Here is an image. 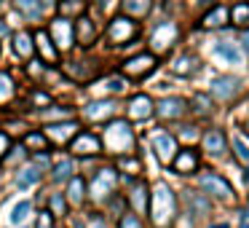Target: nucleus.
Here are the masks:
<instances>
[{
	"mask_svg": "<svg viewBox=\"0 0 249 228\" xmlns=\"http://www.w3.org/2000/svg\"><path fill=\"white\" fill-rule=\"evenodd\" d=\"M97 3H99V6L105 8V6H110V3H113V0H97Z\"/></svg>",
	"mask_w": 249,
	"mask_h": 228,
	"instance_id": "52",
	"label": "nucleus"
},
{
	"mask_svg": "<svg viewBox=\"0 0 249 228\" xmlns=\"http://www.w3.org/2000/svg\"><path fill=\"white\" fill-rule=\"evenodd\" d=\"M24 145L30 148V151H49V140H46L43 132H30L27 137H24Z\"/></svg>",
	"mask_w": 249,
	"mask_h": 228,
	"instance_id": "35",
	"label": "nucleus"
},
{
	"mask_svg": "<svg viewBox=\"0 0 249 228\" xmlns=\"http://www.w3.org/2000/svg\"><path fill=\"white\" fill-rule=\"evenodd\" d=\"M72 30H75V43H81V46H91L97 40V24H94V19L89 14L78 17Z\"/></svg>",
	"mask_w": 249,
	"mask_h": 228,
	"instance_id": "17",
	"label": "nucleus"
},
{
	"mask_svg": "<svg viewBox=\"0 0 249 228\" xmlns=\"http://www.w3.org/2000/svg\"><path fill=\"white\" fill-rule=\"evenodd\" d=\"M177 140H174L172 134H166V132H161V134L153 137V153H156V158L161 164H172V158L177 156Z\"/></svg>",
	"mask_w": 249,
	"mask_h": 228,
	"instance_id": "14",
	"label": "nucleus"
},
{
	"mask_svg": "<svg viewBox=\"0 0 249 228\" xmlns=\"http://www.w3.org/2000/svg\"><path fill=\"white\" fill-rule=\"evenodd\" d=\"M225 22H231V14H228L225 6H214L201 17V27L204 30H217V27H225Z\"/></svg>",
	"mask_w": 249,
	"mask_h": 228,
	"instance_id": "21",
	"label": "nucleus"
},
{
	"mask_svg": "<svg viewBox=\"0 0 249 228\" xmlns=\"http://www.w3.org/2000/svg\"><path fill=\"white\" fill-rule=\"evenodd\" d=\"M121 8H124V17L129 19H142L150 14L153 0H121Z\"/></svg>",
	"mask_w": 249,
	"mask_h": 228,
	"instance_id": "23",
	"label": "nucleus"
},
{
	"mask_svg": "<svg viewBox=\"0 0 249 228\" xmlns=\"http://www.w3.org/2000/svg\"><path fill=\"white\" fill-rule=\"evenodd\" d=\"M147 212H150V220L156 226H169L177 215V199H174V190L166 183H156L150 188V201H147Z\"/></svg>",
	"mask_w": 249,
	"mask_h": 228,
	"instance_id": "1",
	"label": "nucleus"
},
{
	"mask_svg": "<svg viewBox=\"0 0 249 228\" xmlns=\"http://www.w3.org/2000/svg\"><path fill=\"white\" fill-rule=\"evenodd\" d=\"M6 35H8V24L0 22V38H6Z\"/></svg>",
	"mask_w": 249,
	"mask_h": 228,
	"instance_id": "49",
	"label": "nucleus"
},
{
	"mask_svg": "<svg viewBox=\"0 0 249 228\" xmlns=\"http://www.w3.org/2000/svg\"><path fill=\"white\" fill-rule=\"evenodd\" d=\"M14 3H17L19 14L27 17V19H40V17H43V11H46L40 0H14Z\"/></svg>",
	"mask_w": 249,
	"mask_h": 228,
	"instance_id": "30",
	"label": "nucleus"
},
{
	"mask_svg": "<svg viewBox=\"0 0 249 228\" xmlns=\"http://www.w3.org/2000/svg\"><path fill=\"white\" fill-rule=\"evenodd\" d=\"M115 99H94L83 108V118L91 121V124H99V121H110L115 115Z\"/></svg>",
	"mask_w": 249,
	"mask_h": 228,
	"instance_id": "12",
	"label": "nucleus"
},
{
	"mask_svg": "<svg viewBox=\"0 0 249 228\" xmlns=\"http://www.w3.org/2000/svg\"><path fill=\"white\" fill-rule=\"evenodd\" d=\"M198 57L196 54H179L177 59L172 62V73L174 76H182V78H188V76H193L196 70H198Z\"/></svg>",
	"mask_w": 249,
	"mask_h": 228,
	"instance_id": "22",
	"label": "nucleus"
},
{
	"mask_svg": "<svg viewBox=\"0 0 249 228\" xmlns=\"http://www.w3.org/2000/svg\"><path fill=\"white\" fill-rule=\"evenodd\" d=\"M198 167H201V156L193 148H182V151H177V156L172 158V169L177 174H196Z\"/></svg>",
	"mask_w": 249,
	"mask_h": 228,
	"instance_id": "13",
	"label": "nucleus"
},
{
	"mask_svg": "<svg viewBox=\"0 0 249 228\" xmlns=\"http://www.w3.org/2000/svg\"><path fill=\"white\" fill-rule=\"evenodd\" d=\"M33 40H35V51L40 54V59H43V62H51V65H54V62L59 59V49L54 46V40L49 38V33H46V30L35 33Z\"/></svg>",
	"mask_w": 249,
	"mask_h": 228,
	"instance_id": "19",
	"label": "nucleus"
},
{
	"mask_svg": "<svg viewBox=\"0 0 249 228\" xmlns=\"http://www.w3.org/2000/svg\"><path fill=\"white\" fill-rule=\"evenodd\" d=\"M209 228H231L228 223H214V226H209Z\"/></svg>",
	"mask_w": 249,
	"mask_h": 228,
	"instance_id": "51",
	"label": "nucleus"
},
{
	"mask_svg": "<svg viewBox=\"0 0 249 228\" xmlns=\"http://www.w3.org/2000/svg\"><path fill=\"white\" fill-rule=\"evenodd\" d=\"M228 14H231L233 24H247L249 22V3L247 0H238V3H233V8H228Z\"/></svg>",
	"mask_w": 249,
	"mask_h": 228,
	"instance_id": "33",
	"label": "nucleus"
},
{
	"mask_svg": "<svg viewBox=\"0 0 249 228\" xmlns=\"http://www.w3.org/2000/svg\"><path fill=\"white\" fill-rule=\"evenodd\" d=\"M99 142H102L110 153H115V156H129L131 148H134V132H131V126L126 124V121H121V118L113 121L110 118Z\"/></svg>",
	"mask_w": 249,
	"mask_h": 228,
	"instance_id": "2",
	"label": "nucleus"
},
{
	"mask_svg": "<svg viewBox=\"0 0 249 228\" xmlns=\"http://www.w3.org/2000/svg\"><path fill=\"white\" fill-rule=\"evenodd\" d=\"M115 167H118L121 172H126V174H140L142 172L140 158H134V156H118L115 158Z\"/></svg>",
	"mask_w": 249,
	"mask_h": 228,
	"instance_id": "34",
	"label": "nucleus"
},
{
	"mask_svg": "<svg viewBox=\"0 0 249 228\" xmlns=\"http://www.w3.org/2000/svg\"><path fill=\"white\" fill-rule=\"evenodd\" d=\"M8 145H11V140H8V134H0V158L6 156Z\"/></svg>",
	"mask_w": 249,
	"mask_h": 228,
	"instance_id": "47",
	"label": "nucleus"
},
{
	"mask_svg": "<svg viewBox=\"0 0 249 228\" xmlns=\"http://www.w3.org/2000/svg\"><path fill=\"white\" fill-rule=\"evenodd\" d=\"M201 142H204V151L209 153V156H225V151H228V137H225V132H222V129L204 132Z\"/></svg>",
	"mask_w": 249,
	"mask_h": 228,
	"instance_id": "18",
	"label": "nucleus"
},
{
	"mask_svg": "<svg viewBox=\"0 0 249 228\" xmlns=\"http://www.w3.org/2000/svg\"><path fill=\"white\" fill-rule=\"evenodd\" d=\"M233 153H236L238 161H247L249 164V145L241 140V137H233Z\"/></svg>",
	"mask_w": 249,
	"mask_h": 228,
	"instance_id": "40",
	"label": "nucleus"
},
{
	"mask_svg": "<svg viewBox=\"0 0 249 228\" xmlns=\"http://www.w3.org/2000/svg\"><path fill=\"white\" fill-rule=\"evenodd\" d=\"M118 228H145V226H142V217L140 215H134V212H124V215H121Z\"/></svg>",
	"mask_w": 249,
	"mask_h": 228,
	"instance_id": "38",
	"label": "nucleus"
},
{
	"mask_svg": "<svg viewBox=\"0 0 249 228\" xmlns=\"http://www.w3.org/2000/svg\"><path fill=\"white\" fill-rule=\"evenodd\" d=\"M49 212L51 215H56V217H62V215H67V199L62 193H51V199H49Z\"/></svg>",
	"mask_w": 249,
	"mask_h": 228,
	"instance_id": "37",
	"label": "nucleus"
},
{
	"mask_svg": "<svg viewBox=\"0 0 249 228\" xmlns=\"http://www.w3.org/2000/svg\"><path fill=\"white\" fill-rule=\"evenodd\" d=\"M105 89H107V92H115V94L126 92V78H121V76L107 78V81H105Z\"/></svg>",
	"mask_w": 249,
	"mask_h": 228,
	"instance_id": "41",
	"label": "nucleus"
},
{
	"mask_svg": "<svg viewBox=\"0 0 249 228\" xmlns=\"http://www.w3.org/2000/svg\"><path fill=\"white\" fill-rule=\"evenodd\" d=\"M179 38V27L177 22H158L150 33V46H153V54H163L169 51Z\"/></svg>",
	"mask_w": 249,
	"mask_h": 228,
	"instance_id": "5",
	"label": "nucleus"
},
{
	"mask_svg": "<svg viewBox=\"0 0 249 228\" xmlns=\"http://www.w3.org/2000/svg\"><path fill=\"white\" fill-rule=\"evenodd\" d=\"M40 3H43V8H49V6H54L56 0H40Z\"/></svg>",
	"mask_w": 249,
	"mask_h": 228,
	"instance_id": "50",
	"label": "nucleus"
},
{
	"mask_svg": "<svg viewBox=\"0 0 249 228\" xmlns=\"http://www.w3.org/2000/svg\"><path fill=\"white\" fill-rule=\"evenodd\" d=\"M185 113H188V99L182 97H163L153 110V115H158L161 121H179Z\"/></svg>",
	"mask_w": 249,
	"mask_h": 228,
	"instance_id": "9",
	"label": "nucleus"
},
{
	"mask_svg": "<svg viewBox=\"0 0 249 228\" xmlns=\"http://www.w3.org/2000/svg\"><path fill=\"white\" fill-rule=\"evenodd\" d=\"M72 172H75V161H72L70 156L59 158V161L54 164V169H51V180H54V183H65V180L72 177Z\"/></svg>",
	"mask_w": 249,
	"mask_h": 228,
	"instance_id": "28",
	"label": "nucleus"
},
{
	"mask_svg": "<svg viewBox=\"0 0 249 228\" xmlns=\"http://www.w3.org/2000/svg\"><path fill=\"white\" fill-rule=\"evenodd\" d=\"M214 51H217L220 57H225V59L231 62V65H238V62H241V51H238L233 43H217V46H214Z\"/></svg>",
	"mask_w": 249,
	"mask_h": 228,
	"instance_id": "36",
	"label": "nucleus"
},
{
	"mask_svg": "<svg viewBox=\"0 0 249 228\" xmlns=\"http://www.w3.org/2000/svg\"><path fill=\"white\" fill-rule=\"evenodd\" d=\"M14 51H17L22 59H30V57L35 54V40H33V35L24 33V30L14 35Z\"/></svg>",
	"mask_w": 249,
	"mask_h": 228,
	"instance_id": "25",
	"label": "nucleus"
},
{
	"mask_svg": "<svg viewBox=\"0 0 249 228\" xmlns=\"http://www.w3.org/2000/svg\"><path fill=\"white\" fill-rule=\"evenodd\" d=\"M241 46H244V51H247V54H249V30H247V33H244V38H241Z\"/></svg>",
	"mask_w": 249,
	"mask_h": 228,
	"instance_id": "48",
	"label": "nucleus"
},
{
	"mask_svg": "<svg viewBox=\"0 0 249 228\" xmlns=\"http://www.w3.org/2000/svg\"><path fill=\"white\" fill-rule=\"evenodd\" d=\"M70 151L75 156H97L102 151V142H99V137L94 132H78L70 140Z\"/></svg>",
	"mask_w": 249,
	"mask_h": 228,
	"instance_id": "11",
	"label": "nucleus"
},
{
	"mask_svg": "<svg viewBox=\"0 0 249 228\" xmlns=\"http://www.w3.org/2000/svg\"><path fill=\"white\" fill-rule=\"evenodd\" d=\"M51 226H54V217H51V212H40L38 228H51Z\"/></svg>",
	"mask_w": 249,
	"mask_h": 228,
	"instance_id": "44",
	"label": "nucleus"
},
{
	"mask_svg": "<svg viewBox=\"0 0 249 228\" xmlns=\"http://www.w3.org/2000/svg\"><path fill=\"white\" fill-rule=\"evenodd\" d=\"M89 228H107V223H105L102 215H94L91 220H89Z\"/></svg>",
	"mask_w": 249,
	"mask_h": 228,
	"instance_id": "45",
	"label": "nucleus"
},
{
	"mask_svg": "<svg viewBox=\"0 0 249 228\" xmlns=\"http://www.w3.org/2000/svg\"><path fill=\"white\" fill-rule=\"evenodd\" d=\"M198 185H201V190H204V193L214 196V199H222V201L236 199V193H233L231 183H228V180L222 177V174H217V172H206V174H201V177H198Z\"/></svg>",
	"mask_w": 249,
	"mask_h": 228,
	"instance_id": "6",
	"label": "nucleus"
},
{
	"mask_svg": "<svg viewBox=\"0 0 249 228\" xmlns=\"http://www.w3.org/2000/svg\"><path fill=\"white\" fill-rule=\"evenodd\" d=\"M140 35V24L134 22V19H129V17H115V19H110V24H107V40L113 46H129L131 40Z\"/></svg>",
	"mask_w": 249,
	"mask_h": 228,
	"instance_id": "4",
	"label": "nucleus"
},
{
	"mask_svg": "<svg viewBox=\"0 0 249 228\" xmlns=\"http://www.w3.org/2000/svg\"><path fill=\"white\" fill-rule=\"evenodd\" d=\"M196 115H201V118H206V115L214 113V105H212V97L209 94H193V99H190V108Z\"/></svg>",
	"mask_w": 249,
	"mask_h": 228,
	"instance_id": "29",
	"label": "nucleus"
},
{
	"mask_svg": "<svg viewBox=\"0 0 249 228\" xmlns=\"http://www.w3.org/2000/svg\"><path fill=\"white\" fill-rule=\"evenodd\" d=\"M147 185L142 183V180H137V185L131 188V193H129V204L134 207V215H142V212H147Z\"/></svg>",
	"mask_w": 249,
	"mask_h": 228,
	"instance_id": "24",
	"label": "nucleus"
},
{
	"mask_svg": "<svg viewBox=\"0 0 249 228\" xmlns=\"http://www.w3.org/2000/svg\"><path fill=\"white\" fill-rule=\"evenodd\" d=\"M11 151H14V153H8V156H6V164H19L24 156H27V151H24V145H14Z\"/></svg>",
	"mask_w": 249,
	"mask_h": 228,
	"instance_id": "42",
	"label": "nucleus"
},
{
	"mask_svg": "<svg viewBox=\"0 0 249 228\" xmlns=\"http://www.w3.org/2000/svg\"><path fill=\"white\" fill-rule=\"evenodd\" d=\"M67 204L78 207L86 201V183H83V177H70V188H67Z\"/></svg>",
	"mask_w": 249,
	"mask_h": 228,
	"instance_id": "27",
	"label": "nucleus"
},
{
	"mask_svg": "<svg viewBox=\"0 0 249 228\" xmlns=\"http://www.w3.org/2000/svg\"><path fill=\"white\" fill-rule=\"evenodd\" d=\"M182 137H185V140H196V137H198L196 126H182Z\"/></svg>",
	"mask_w": 249,
	"mask_h": 228,
	"instance_id": "46",
	"label": "nucleus"
},
{
	"mask_svg": "<svg viewBox=\"0 0 249 228\" xmlns=\"http://www.w3.org/2000/svg\"><path fill=\"white\" fill-rule=\"evenodd\" d=\"M185 204H188L190 215L193 217H204L212 212V201L206 193H198V190H185Z\"/></svg>",
	"mask_w": 249,
	"mask_h": 228,
	"instance_id": "20",
	"label": "nucleus"
},
{
	"mask_svg": "<svg viewBox=\"0 0 249 228\" xmlns=\"http://www.w3.org/2000/svg\"><path fill=\"white\" fill-rule=\"evenodd\" d=\"M72 228H86V226H83L81 220H75V223H72Z\"/></svg>",
	"mask_w": 249,
	"mask_h": 228,
	"instance_id": "53",
	"label": "nucleus"
},
{
	"mask_svg": "<svg viewBox=\"0 0 249 228\" xmlns=\"http://www.w3.org/2000/svg\"><path fill=\"white\" fill-rule=\"evenodd\" d=\"M46 33L54 40L56 49H72V46H75V30H72L70 19H62V17L51 19V27L46 30Z\"/></svg>",
	"mask_w": 249,
	"mask_h": 228,
	"instance_id": "8",
	"label": "nucleus"
},
{
	"mask_svg": "<svg viewBox=\"0 0 249 228\" xmlns=\"http://www.w3.org/2000/svg\"><path fill=\"white\" fill-rule=\"evenodd\" d=\"M153 110H156V102H153L147 94H137V97H131L129 105H126V115H129L131 121H145V118H150Z\"/></svg>",
	"mask_w": 249,
	"mask_h": 228,
	"instance_id": "15",
	"label": "nucleus"
},
{
	"mask_svg": "<svg viewBox=\"0 0 249 228\" xmlns=\"http://www.w3.org/2000/svg\"><path fill=\"white\" fill-rule=\"evenodd\" d=\"M78 129H81V126H78L75 121L65 118V121H56V124H49L43 134H46V140H49V145H51V142H56V145H65V142H70L72 137L78 134Z\"/></svg>",
	"mask_w": 249,
	"mask_h": 228,
	"instance_id": "10",
	"label": "nucleus"
},
{
	"mask_svg": "<svg viewBox=\"0 0 249 228\" xmlns=\"http://www.w3.org/2000/svg\"><path fill=\"white\" fill-rule=\"evenodd\" d=\"M11 94H14V81L6 76V73H0V102L11 99Z\"/></svg>",
	"mask_w": 249,
	"mask_h": 228,
	"instance_id": "39",
	"label": "nucleus"
},
{
	"mask_svg": "<svg viewBox=\"0 0 249 228\" xmlns=\"http://www.w3.org/2000/svg\"><path fill=\"white\" fill-rule=\"evenodd\" d=\"M238 78L233 76H217L214 81H212V97L222 99V102H228V99H233L238 94Z\"/></svg>",
	"mask_w": 249,
	"mask_h": 228,
	"instance_id": "16",
	"label": "nucleus"
},
{
	"mask_svg": "<svg viewBox=\"0 0 249 228\" xmlns=\"http://www.w3.org/2000/svg\"><path fill=\"white\" fill-rule=\"evenodd\" d=\"M33 167H49V164H51V156H49V153H46V151H38V153H35V158H33Z\"/></svg>",
	"mask_w": 249,
	"mask_h": 228,
	"instance_id": "43",
	"label": "nucleus"
},
{
	"mask_svg": "<svg viewBox=\"0 0 249 228\" xmlns=\"http://www.w3.org/2000/svg\"><path fill=\"white\" fill-rule=\"evenodd\" d=\"M153 70H156V54H150V51L129 57V59L121 65V73L129 76V78H145V76H150Z\"/></svg>",
	"mask_w": 249,
	"mask_h": 228,
	"instance_id": "7",
	"label": "nucleus"
},
{
	"mask_svg": "<svg viewBox=\"0 0 249 228\" xmlns=\"http://www.w3.org/2000/svg\"><path fill=\"white\" fill-rule=\"evenodd\" d=\"M40 180H43V172H40L38 167H27V169H22V172L17 174V185H19V188H30V185H38Z\"/></svg>",
	"mask_w": 249,
	"mask_h": 228,
	"instance_id": "31",
	"label": "nucleus"
},
{
	"mask_svg": "<svg viewBox=\"0 0 249 228\" xmlns=\"http://www.w3.org/2000/svg\"><path fill=\"white\" fill-rule=\"evenodd\" d=\"M86 0H59L56 3V11H59V17L62 19H67V17H83L86 14Z\"/></svg>",
	"mask_w": 249,
	"mask_h": 228,
	"instance_id": "26",
	"label": "nucleus"
},
{
	"mask_svg": "<svg viewBox=\"0 0 249 228\" xmlns=\"http://www.w3.org/2000/svg\"><path fill=\"white\" fill-rule=\"evenodd\" d=\"M118 188V169L113 167H102L99 172H94V180L89 185V196L94 201H107Z\"/></svg>",
	"mask_w": 249,
	"mask_h": 228,
	"instance_id": "3",
	"label": "nucleus"
},
{
	"mask_svg": "<svg viewBox=\"0 0 249 228\" xmlns=\"http://www.w3.org/2000/svg\"><path fill=\"white\" fill-rule=\"evenodd\" d=\"M33 209H35V207H33V201H30V199L19 201V204L11 209V223H14V226H24L27 217L33 215Z\"/></svg>",
	"mask_w": 249,
	"mask_h": 228,
	"instance_id": "32",
	"label": "nucleus"
}]
</instances>
